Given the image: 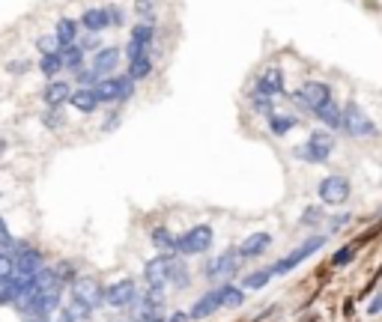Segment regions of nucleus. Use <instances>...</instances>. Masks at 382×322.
I'll list each match as a JSON object with an SVG mask.
<instances>
[{"label": "nucleus", "instance_id": "nucleus-1", "mask_svg": "<svg viewBox=\"0 0 382 322\" xmlns=\"http://www.w3.org/2000/svg\"><path fill=\"white\" fill-rule=\"evenodd\" d=\"M212 242H215L212 227H209V224H194L191 230H185V233H179V236H177V254L200 257V254H206V250L212 248Z\"/></svg>", "mask_w": 382, "mask_h": 322}, {"label": "nucleus", "instance_id": "nucleus-2", "mask_svg": "<svg viewBox=\"0 0 382 322\" xmlns=\"http://www.w3.org/2000/svg\"><path fill=\"white\" fill-rule=\"evenodd\" d=\"M334 152V138L329 131H314L302 147H296V158L308 161V164H325Z\"/></svg>", "mask_w": 382, "mask_h": 322}, {"label": "nucleus", "instance_id": "nucleus-3", "mask_svg": "<svg viewBox=\"0 0 382 322\" xmlns=\"http://www.w3.org/2000/svg\"><path fill=\"white\" fill-rule=\"evenodd\" d=\"M332 98H334L332 96V87L323 84V80H305V84L293 93V102L302 107V111H308V114H316L323 105H329Z\"/></svg>", "mask_w": 382, "mask_h": 322}, {"label": "nucleus", "instance_id": "nucleus-4", "mask_svg": "<svg viewBox=\"0 0 382 322\" xmlns=\"http://www.w3.org/2000/svg\"><path fill=\"white\" fill-rule=\"evenodd\" d=\"M341 131H347L350 138H359V140H365V138H376V122L370 120V116L361 111V107L356 102H347L343 105V125H341Z\"/></svg>", "mask_w": 382, "mask_h": 322}, {"label": "nucleus", "instance_id": "nucleus-5", "mask_svg": "<svg viewBox=\"0 0 382 322\" xmlns=\"http://www.w3.org/2000/svg\"><path fill=\"white\" fill-rule=\"evenodd\" d=\"M93 89H96L99 102H125L134 93V80L129 75H111V78L99 80Z\"/></svg>", "mask_w": 382, "mask_h": 322}, {"label": "nucleus", "instance_id": "nucleus-6", "mask_svg": "<svg viewBox=\"0 0 382 322\" xmlns=\"http://www.w3.org/2000/svg\"><path fill=\"white\" fill-rule=\"evenodd\" d=\"M323 245H325V236H311L308 242H302V245H299L296 250H290L287 257H281L278 263L272 266V275H290L299 263H305V259L311 257V254H316V250H320Z\"/></svg>", "mask_w": 382, "mask_h": 322}, {"label": "nucleus", "instance_id": "nucleus-7", "mask_svg": "<svg viewBox=\"0 0 382 322\" xmlns=\"http://www.w3.org/2000/svg\"><path fill=\"white\" fill-rule=\"evenodd\" d=\"M316 194H320V200L325 206H343L350 200V194H352V185H350V179L343 173H332V176H325L320 182Z\"/></svg>", "mask_w": 382, "mask_h": 322}, {"label": "nucleus", "instance_id": "nucleus-8", "mask_svg": "<svg viewBox=\"0 0 382 322\" xmlns=\"http://www.w3.org/2000/svg\"><path fill=\"white\" fill-rule=\"evenodd\" d=\"M242 266V257L239 250H224V254H218L215 259H209L206 268H203V277L206 281H227V277H233L236 272H239Z\"/></svg>", "mask_w": 382, "mask_h": 322}, {"label": "nucleus", "instance_id": "nucleus-9", "mask_svg": "<svg viewBox=\"0 0 382 322\" xmlns=\"http://www.w3.org/2000/svg\"><path fill=\"white\" fill-rule=\"evenodd\" d=\"M170 272H174V254H159L143 266V281L150 290H165L170 283Z\"/></svg>", "mask_w": 382, "mask_h": 322}, {"label": "nucleus", "instance_id": "nucleus-10", "mask_svg": "<svg viewBox=\"0 0 382 322\" xmlns=\"http://www.w3.org/2000/svg\"><path fill=\"white\" fill-rule=\"evenodd\" d=\"M138 299L141 295H138V286H134L132 277H123V281L105 286V304H111V308H132Z\"/></svg>", "mask_w": 382, "mask_h": 322}, {"label": "nucleus", "instance_id": "nucleus-11", "mask_svg": "<svg viewBox=\"0 0 382 322\" xmlns=\"http://www.w3.org/2000/svg\"><path fill=\"white\" fill-rule=\"evenodd\" d=\"M152 42H156V27L141 21L138 27H132V36H129V48H125V60L138 57L143 51H152Z\"/></svg>", "mask_w": 382, "mask_h": 322}, {"label": "nucleus", "instance_id": "nucleus-12", "mask_svg": "<svg viewBox=\"0 0 382 322\" xmlns=\"http://www.w3.org/2000/svg\"><path fill=\"white\" fill-rule=\"evenodd\" d=\"M72 295L81 301H87L90 308H99V304H105V286L96 281V277H78L75 283H72Z\"/></svg>", "mask_w": 382, "mask_h": 322}, {"label": "nucleus", "instance_id": "nucleus-13", "mask_svg": "<svg viewBox=\"0 0 382 322\" xmlns=\"http://www.w3.org/2000/svg\"><path fill=\"white\" fill-rule=\"evenodd\" d=\"M42 254L36 248H30V245H18V250H15V272L21 275V277H36L42 272Z\"/></svg>", "mask_w": 382, "mask_h": 322}, {"label": "nucleus", "instance_id": "nucleus-14", "mask_svg": "<svg viewBox=\"0 0 382 322\" xmlns=\"http://www.w3.org/2000/svg\"><path fill=\"white\" fill-rule=\"evenodd\" d=\"M120 48H99L96 51V57H93V63H90V69L99 75V80L102 78H111L114 72H117V66H120Z\"/></svg>", "mask_w": 382, "mask_h": 322}, {"label": "nucleus", "instance_id": "nucleus-15", "mask_svg": "<svg viewBox=\"0 0 382 322\" xmlns=\"http://www.w3.org/2000/svg\"><path fill=\"white\" fill-rule=\"evenodd\" d=\"M278 93H284V72H281L278 66H269V69H263L260 72V78H257V96H278Z\"/></svg>", "mask_w": 382, "mask_h": 322}, {"label": "nucleus", "instance_id": "nucleus-16", "mask_svg": "<svg viewBox=\"0 0 382 322\" xmlns=\"http://www.w3.org/2000/svg\"><path fill=\"white\" fill-rule=\"evenodd\" d=\"M224 304H221V290H209L206 295H200V299L191 304V310H188V319H206V316H212L215 310H221Z\"/></svg>", "mask_w": 382, "mask_h": 322}, {"label": "nucleus", "instance_id": "nucleus-17", "mask_svg": "<svg viewBox=\"0 0 382 322\" xmlns=\"http://www.w3.org/2000/svg\"><path fill=\"white\" fill-rule=\"evenodd\" d=\"M72 98V87L69 80H48L42 89V102L51 107V111H57V107H63Z\"/></svg>", "mask_w": 382, "mask_h": 322}, {"label": "nucleus", "instance_id": "nucleus-18", "mask_svg": "<svg viewBox=\"0 0 382 322\" xmlns=\"http://www.w3.org/2000/svg\"><path fill=\"white\" fill-rule=\"evenodd\" d=\"M269 245H272V236H269V233H251L248 239H242V245L236 248V250H239L242 259H257V257L266 254Z\"/></svg>", "mask_w": 382, "mask_h": 322}, {"label": "nucleus", "instance_id": "nucleus-19", "mask_svg": "<svg viewBox=\"0 0 382 322\" xmlns=\"http://www.w3.org/2000/svg\"><path fill=\"white\" fill-rule=\"evenodd\" d=\"M81 27H84L87 33H102L111 27V15H108V6H96V9H84V15H81Z\"/></svg>", "mask_w": 382, "mask_h": 322}, {"label": "nucleus", "instance_id": "nucleus-20", "mask_svg": "<svg viewBox=\"0 0 382 322\" xmlns=\"http://www.w3.org/2000/svg\"><path fill=\"white\" fill-rule=\"evenodd\" d=\"M69 105L75 107V111H81V114H96V107L102 105V102H99V96H96L93 87H81V89H75V93H72Z\"/></svg>", "mask_w": 382, "mask_h": 322}, {"label": "nucleus", "instance_id": "nucleus-21", "mask_svg": "<svg viewBox=\"0 0 382 322\" xmlns=\"http://www.w3.org/2000/svg\"><path fill=\"white\" fill-rule=\"evenodd\" d=\"M78 21L75 18H60L57 27H54V36H57V42H60V51L63 48H72V45H78Z\"/></svg>", "mask_w": 382, "mask_h": 322}, {"label": "nucleus", "instance_id": "nucleus-22", "mask_svg": "<svg viewBox=\"0 0 382 322\" xmlns=\"http://www.w3.org/2000/svg\"><path fill=\"white\" fill-rule=\"evenodd\" d=\"M314 116H316V120H320L323 125H329L332 131H341V125H343V107H341L338 102H334V98H332L329 105H323Z\"/></svg>", "mask_w": 382, "mask_h": 322}, {"label": "nucleus", "instance_id": "nucleus-23", "mask_svg": "<svg viewBox=\"0 0 382 322\" xmlns=\"http://www.w3.org/2000/svg\"><path fill=\"white\" fill-rule=\"evenodd\" d=\"M266 120H269V131L275 134V138H284V134H290L299 125V120L293 114H272Z\"/></svg>", "mask_w": 382, "mask_h": 322}, {"label": "nucleus", "instance_id": "nucleus-24", "mask_svg": "<svg viewBox=\"0 0 382 322\" xmlns=\"http://www.w3.org/2000/svg\"><path fill=\"white\" fill-rule=\"evenodd\" d=\"M152 72V51H143L138 57L129 60V78L132 80H143Z\"/></svg>", "mask_w": 382, "mask_h": 322}, {"label": "nucleus", "instance_id": "nucleus-25", "mask_svg": "<svg viewBox=\"0 0 382 322\" xmlns=\"http://www.w3.org/2000/svg\"><path fill=\"white\" fill-rule=\"evenodd\" d=\"M150 239H152V245L159 248V254H177V236L168 227H156L150 233Z\"/></svg>", "mask_w": 382, "mask_h": 322}, {"label": "nucleus", "instance_id": "nucleus-26", "mask_svg": "<svg viewBox=\"0 0 382 322\" xmlns=\"http://www.w3.org/2000/svg\"><path fill=\"white\" fill-rule=\"evenodd\" d=\"M60 57H63V69L81 72V69H84V57H87V54L81 51V45H72V48H63L60 51Z\"/></svg>", "mask_w": 382, "mask_h": 322}, {"label": "nucleus", "instance_id": "nucleus-27", "mask_svg": "<svg viewBox=\"0 0 382 322\" xmlns=\"http://www.w3.org/2000/svg\"><path fill=\"white\" fill-rule=\"evenodd\" d=\"M272 268H260V272H251V275H245L242 277V290H263L269 281H272Z\"/></svg>", "mask_w": 382, "mask_h": 322}, {"label": "nucleus", "instance_id": "nucleus-28", "mask_svg": "<svg viewBox=\"0 0 382 322\" xmlns=\"http://www.w3.org/2000/svg\"><path fill=\"white\" fill-rule=\"evenodd\" d=\"M218 290H221V304H224V308H239V304L245 301V290H242V286L224 283V286H218Z\"/></svg>", "mask_w": 382, "mask_h": 322}, {"label": "nucleus", "instance_id": "nucleus-29", "mask_svg": "<svg viewBox=\"0 0 382 322\" xmlns=\"http://www.w3.org/2000/svg\"><path fill=\"white\" fill-rule=\"evenodd\" d=\"M170 283L179 286V290H185V286L191 283V272H188V266L183 263V259H177V257H174V272H170Z\"/></svg>", "mask_w": 382, "mask_h": 322}, {"label": "nucleus", "instance_id": "nucleus-30", "mask_svg": "<svg viewBox=\"0 0 382 322\" xmlns=\"http://www.w3.org/2000/svg\"><path fill=\"white\" fill-rule=\"evenodd\" d=\"M72 316H75V322H87L90 316H93V308H90L87 301H81V299H75V295H72L69 299V308H66Z\"/></svg>", "mask_w": 382, "mask_h": 322}, {"label": "nucleus", "instance_id": "nucleus-31", "mask_svg": "<svg viewBox=\"0 0 382 322\" xmlns=\"http://www.w3.org/2000/svg\"><path fill=\"white\" fill-rule=\"evenodd\" d=\"M39 69H42V75L54 78L63 69V57H60V54H45V57L39 60Z\"/></svg>", "mask_w": 382, "mask_h": 322}, {"label": "nucleus", "instance_id": "nucleus-32", "mask_svg": "<svg viewBox=\"0 0 382 322\" xmlns=\"http://www.w3.org/2000/svg\"><path fill=\"white\" fill-rule=\"evenodd\" d=\"M320 221H323V209H320V206H308V209L302 212V218H299L302 227H316Z\"/></svg>", "mask_w": 382, "mask_h": 322}, {"label": "nucleus", "instance_id": "nucleus-33", "mask_svg": "<svg viewBox=\"0 0 382 322\" xmlns=\"http://www.w3.org/2000/svg\"><path fill=\"white\" fill-rule=\"evenodd\" d=\"M36 48H39L42 51V57H45V54H60V42H57V36H42V39L39 42H36Z\"/></svg>", "mask_w": 382, "mask_h": 322}, {"label": "nucleus", "instance_id": "nucleus-34", "mask_svg": "<svg viewBox=\"0 0 382 322\" xmlns=\"http://www.w3.org/2000/svg\"><path fill=\"white\" fill-rule=\"evenodd\" d=\"M251 105H254V111H260V114H266V116L275 114V107H272V98H266V96H257V93H254Z\"/></svg>", "mask_w": 382, "mask_h": 322}, {"label": "nucleus", "instance_id": "nucleus-35", "mask_svg": "<svg viewBox=\"0 0 382 322\" xmlns=\"http://www.w3.org/2000/svg\"><path fill=\"white\" fill-rule=\"evenodd\" d=\"M9 275H15V257H9V254H0V281Z\"/></svg>", "mask_w": 382, "mask_h": 322}, {"label": "nucleus", "instance_id": "nucleus-36", "mask_svg": "<svg viewBox=\"0 0 382 322\" xmlns=\"http://www.w3.org/2000/svg\"><path fill=\"white\" fill-rule=\"evenodd\" d=\"M356 250H359L356 245H347V248H343V250H338V254H334V259H332V263H334V266H347V263H350V259H352V257H356Z\"/></svg>", "mask_w": 382, "mask_h": 322}, {"label": "nucleus", "instance_id": "nucleus-37", "mask_svg": "<svg viewBox=\"0 0 382 322\" xmlns=\"http://www.w3.org/2000/svg\"><path fill=\"white\" fill-rule=\"evenodd\" d=\"M134 12H138L147 24H152V0H138V3H134Z\"/></svg>", "mask_w": 382, "mask_h": 322}, {"label": "nucleus", "instance_id": "nucleus-38", "mask_svg": "<svg viewBox=\"0 0 382 322\" xmlns=\"http://www.w3.org/2000/svg\"><path fill=\"white\" fill-rule=\"evenodd\" d=\"M75 80H81V87H93V80L99 84V75L93 69H81V72H75Z\"/></svg>", "mask_w": 382, "mask_h": 322}, {"label": "nucleus", "instance_id": "nucleus-39", "mask_svg": "<svg viewBox=\"0 0 382 322\" xmlns=\"http://www.w3.org/2000/svg\"><path fill=\"white\" fill-rule=\"evenodd\" d=\"M0 248H3V254H6V248H15V242H12V236H9L3 218H0Z\"/></svg>", "mask_w": 382, "mask_h": 322}, {"label": "nucleus", "instance_id": "nucleus-40", "mask_svg": "<svg viewBox=\"0 0 382 322\" xmlns=\"http://www.w3.org/2000/svg\"><path fill=\"white\" fill-rule=\"evenodd\" d=\"M45 125H51V129H60V125H63L60 107H57V111H51V107H48V114H45Z\"/></svg>", "mask_w": 382, "mask_h": 322}, {"label": "nucleus", "instance_id": "nucleus-41", "mask_svg": "<svg viewBox=\"0 0 382 322\" xmlns=\"http://www.w3.org/2000/svg\"><path fill=\"white\" fill-rule=\"evenodd\" d=\"M108 15H111V27H120L125 21V12L120 6H108Z\"/></svg>", "mask_w": 382, "mask_h": 322}, {"label": "nucleus", "instance_id": "nucleus-42", "mask_svg": "<svg viewBox=\"0 0 382 322\" xmlns=\"http://www.w3.org/2000/svg\"><path fill=\"white\" fill-rule=\"evenodd\" d=\"M81 51H84V54H87V51H99V33H90L87 39L81 42Z\"/></svg>", "mask_w": 382, "mask_h": 322}, {"label": "nucleus", "instance_id": "nucleus-43", "mask_svg": "<svg viewBox=\"0 0 382 322\" xmlns=\"http://www.w3.org/2000/svg\"><path fill=\"white\" fill-rule=\"evenodd\" d=\"M368 313H370V316H376V313H382V292H376V299L368 304Z\"/></svg>", "mask_w": 382, "mask_h": 322}, {"label": "nucleus", "instance_id": "nucleus-44", "mask_svg": "<svg viewBox=\"0 0 382 322\" xmlns=\"http://www.w3.org/2000/svg\"><path fill=\"white\" fill-rule=\"evenodd\" d=\"M138 322H168L161 313H141V319Z\"/></svg>", "mask_w": 382, "mask_h": 322}, {"label": "nucleus", "instance_id": "nucleus-45", "mask_svg": "<svg viewBox=\"0 0 382 322\" xmlns=\"http://www.w3.org/2000/svg\"><path fill=\"white\" fill-rule=\"evenodd\" d=\"M347 221H350V215H341V218H332V230L338 233V230H341V227H343V224H347Z\"/></svg>", "mask_w": 382, "mask_h": 322}, {"label": "nucleus", "instance_id": "nucleus-46", "mask_svg": "<svg viewBox=\"0 0 382 322\" xmlns=\"http://www.w3.org/2000/svg\"><path fill=\"white\" fill-rule=\"evenodd\" d=\"M6 69H9V72H24V69H27V63H9Z\"/></svg>", "mask_w": 382, "mask_h": 322}, {"label": "nucleus", "instance_id": "nucleus-47", "mask_svg": "<svg viewBox=\"0 0 382 322\" xmlns=\"http://www.w3.org/2000/svg\"><path fill=\"white\" fill-rule=\"evenodd\" d=\"M168 322H188V313H174Z\"/></svg>", "mask_w": 382, "mask_h": 322}, {"label": "nucleus", "instance_id": "nucleus-48", "mask_svg": "<svg viewBox=\"0 0 382 322\" xmlns=\"http://www.w3.org/2000/svg\"><path fill=\"white\" fill-rule=\"evenodd\" d=\"M57 322H75V316H72V313H69V310H63Z\"/></svg>", "mask_w": 382, "mask_h": 322}, {"label": "nucleus", "instance_id": "nucleus-49", "mask_svg": "<svg viewBox=\"0 0 382 322\" xmlns=\"http://www.w3.org/2000/svg\"><path fill=\"white\" fill-rule=\"evenodd\" d=\"M27 322H48V319H27Z\"/></svg>", "mask_w": 382, "mask_h": 322}, {"label": "nucleus", "instance_id": "nucleus-50", "mask_svg": "<svg viewBox=\"0 0 382 322\" xmlns=\"http://www.w3.org/2000/svg\"><path fill=\"white\" fill-rule=\"evenodd\" d=\"M132 322H138V319H132Z\"/></svg>", "mask_w": 382, "mask_h": 322}]
</instances>
